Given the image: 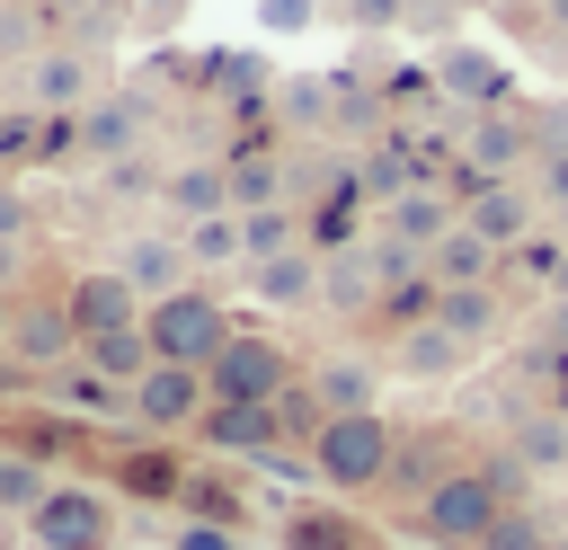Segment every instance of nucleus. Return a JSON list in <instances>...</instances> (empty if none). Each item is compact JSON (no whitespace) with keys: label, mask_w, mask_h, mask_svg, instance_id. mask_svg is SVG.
I'll list each match as a JSON object with an SVG mask.
<instances>
[{"label":"nucleus","mask_w":568,"mask_h":550,"mask_svg":"<svg viewBox=\"0 0 568 550\" xmlns=\"http://www.w3.org/2000/svg\"><path fill=\"white\" fill-rule=\"evenodd\" d=\"M506 506H515V497L497 488V470H488V461H470V470H444V479L417 497V515H408V523H417V541H426V550H479V541H488V523H497Z\"/></svg>","instance_id":"obj_1"},{"label":"nucleus","mask_w":568,"mask_h":550,"mask_svg":"<svg viewBox=\"0 0 568 550\" xmlns=\"http://www.w3.org/2000/svg\"><path fill=\"white\" fill-rule=\"evenodd\" d=\"M390 452H399V426H390L382 408L328 417V426L311 435V470H320V488H337V497H373V488L390 479Z\"/></svg>","instance_id":"obj_2"},{"label":"nucleus","mask_w":568,"mask_h":550,"mask_svg":"<svg viewBox=\"0 0 568 550\" xmlns=\"http://www.w3.org/2000/svg\"><path fill=\"white\" fill-rule=\"evenodd\" d=\"M142 337H151V355L160 364H213L240 328H231V310H222V293H204V284H178V293H160L151 310H142Z\"/></svg>","instance_id":"obj_3"},{"label":"nucleus","mask_w":568,"mask_h":550,"mask_svg":"<svg viewBox=\"0 0 568 550\" xmlns=\"http://www.w3.org/2000/svg\"><path fill=\"white\" fill-rule=\"evenodd\" d=\"M27 523V541L36 550H115V497L106 488H80V479H53L44 497H36V515H18Z\"/></svg>","instance_id":"obj_4"},{"label":"nucleus","mask_w":568,"mask_h":550,"mask_svg":"<svg viewBox=\"0 0 568 550\" xmlns=\"http://www.w3.org/2000/svg\"><path fill=\"white\" fill-rule=\"evenodd\" d=\"M293 381H302L293 346H275V337H257V328H240V337L204 364V390H213V399H240V408H275Z\"/></svg>","instance_id":"obj_5"},{"label":"nucleus","mask_w":568,"mask_h":550,"mask_svg":"<svg viewBox=\"0 0 568 550\" xmlns=\"http://www.w3.org/2000/svg\"><path fill=\"white\" fill-rule=\"evenodd\" d=\"M204 408H213V390H204L195 364H151V373L133 381V426H142V435H195Z\"/></svg>","instance_id":"obj_6"},{"label":"nucleus","mask_w":568,"mask_h":550,"mask_svg":"<svg viewBox=\"0 0 568 550\" xmlns=\"http://www.w3.org/2000/svg\"><path fill=\"white\" fill-rule=\"evenodd\" d=\"M62 302H71L80 346H98V337H115V328H142V310H151V302L124 284V266H89V275H71Z\"/></svg>","instance_id":"obj_7"},{"label":"nucleus","mask_w":568,"mask_h":550,"mask_svg":"<svg viewBox=\"0 0 568 550\" xmlns=\"http://www.w3.org/2000/svg\"><path fill=\"white\" fill-rule=\"evenodd\" d=\"M9 346L36 364V381L62 364V355H80V328H71V302L62 293H18L9 302Z\"/></svg>","instance_id":"obj_8"},{"label":"nucleus","mask_w":568,"mask_h":550,"mask_svg":"<svg viewBox=\"0 0 568 550\" xmlns=\"http://www.w3.org/2000/svg\"><path fill=\"white\" fill-rule=\"evenodd\" d=\"M195 444H213V452H231V461H284L275 408H240V399H213V408L195 417Z\"/></svg>","instance_id":"obj_9"},{"label":"nucleus","mask_w":568,"mask_h":550,"mask_svg":"<svg viewBox=\"0 0 568 550\" xmlns=\"http://www.w3.org/2000/svg\"><path fill=\"white\" fill-rule=\"evenodd\" d=\"M178 488H186L178 444H124V452L106 461V497H133V506H178Z\"/></svg>","instance_id":"obj_10"},{"label":"nucleus","mask_w":568,"mask_h":550,"mask_svg":"<svg viewBox=\"0 0 568 550\" xmlns=\"http://www.w3.org/2000/svg\"><path fill=\"white\" fill-rule=\"evenodd\" d=\"M462 160H470L479 177H506L515 160H541V151H532V124H524V115L488 106V115H462Z\"/></svg>","instance_id":"obj_11"},{"label":"nucleus","mask_w":568,"mask_h":550,"mask_svg":"<svg viewBox=\"0 0 568 550\" xmlns=\"http://www.w3.org/2000/svg\"><path fill=\"white\" fill-rule=\"evenodd\" d=\"M462 231L488 240V248H524V240H532V195H524L515 177H488V186L462 204Z\"/></svg>","instance_id":"obj_12"},{"label":"nucleus","mask_w":568,"mask_h":550,"mask_svg":"<svg viewBox=\"0 0 568 550\" xmlns=\"http://www.w3.org/2000/svg\"><path fill=\"white\" fill-rule=\"evenodd\" d=\"M89 53H71V44H53V53H27V106H44V115H71V106H89Z\"/></svg>","instance_id":"obj_13"},{"label":"nucleus","mask_w":568,"mask_h":550,"mask_svg":"<svg viewBox=\"0 0 568 550\" xmlns=\"http://www.w3.org/2000/svg\"><path fill=\"white\" fill-rule=\"evenodd\" d=\"M470 355H479V346H462L444 319H426V328H399L390 373H408V381H453V373H470Z\"/></svg>","instance_id":"obj_14"},{"label":"nucleus","mask_w":568,"mask_h":550,"mask_svg":"<svg viewBox=\"0 0 568 550\" xmlns=\"http://www.w3.org/2000/svg\"><path fill=\"white\" fill-rule=\"evenodd\" d=\"M453 222H462L453 186H408V195H390V204H382V231H390V240H408V248H435Z\"/></svg>","instance_id":"obj_15"},{"label":"nucleus","mask_w":568,"mask_h":550,"mask_svg":"<svg viewBox=\"0 0 568 550\" xmlns=\"http://www.w3.org/2000/svg\"><path fill=\"white\" fill-rule=\"evenodd\" d=\"M195 266H186V240L178 231H133V248H124V284L142 293V302H160V293H178Z\"/></svg>","instance_id":"obj_16"},{"label":"nucleus","mask_w":568,"mask_h":550,"mask_svg":"<svg viewBox=\"0 0 568 550\" xmlns=\"http://www.w3.org/2000/svg\"><path fill=\"white\" fill-rule=\"evenodd\" d=\"M320 266H328V257H311V248L257 257V266H248V302H275V310H311V302H320Z\"/></svg>","instance_id":"obj_17"},{"label":"nucleus","mask_w":568,"mask_h":550,"mask_svg":"<svg viewBox=\"0 0 568 550\" xmlns=\"http://www.w3.org/2000/svg\"><path fill=\"white\" fill-rule=\"evenodd\" d=\"M178 515H186V523H222V532H248V523H257V506H248V488H240L231 470H186Z\"/></svg>","instance_id":"obj_18"},{"label":"nucleus","mask_w":568,"mask_h":550,"mask_svg":"<svg viewBox=\"0 0 568 550\" xmlns=\"http://www.w3.org/2000/svg\"><path fill=\"white\" fill-rule=\"evenodd\" d=\"M160 195H169L178 231H186V222H213V213H231V177H222V160H186V169H169V177H160Z\"/></svg>","instance_id":"obj_19"},{"label":"nucleus","mask_w":568,"mask_h":550,"mask_svg":"<svg viewBox=\"0 0 568 550\" xmlns=\"http://www.w3.org/2000/svg\"><path fill=\"white\" fill-rule=\"evenodd\" d=\"M435 319H444V328H453L462 346H488V337L506 328V302H497V284H444Z\"/></svg>","instance_id":"obj_20"},{"label":"nucleus","mask_w":568,"mask_h":550,"mask_svg":"<svg viewBox=\"0 0 568 550\" xmlns=\"http://www.w3.org/2000/svg\"><path fill=\"white\" fill-rule=\"evenodd\" d=\"M311 390H320L328 417H355V408H373L382 364H364V355H328V364H311Z\"/></svg>","instance_id":"obj_21"},{"label":"nucleus","mask_w":568,"mask_h":550,"mask_svg":"<svg viewBox=\"0 0 568 550\" xmlns=\"http://www.w3.org/2000/svg\"><path fill=\"white\" fill-rule=\"evenodd\" d=\"M435 80H444V98H462L470 115H488V106H506V71H497L488 53H462V44H453V53L435 62Z\"/></svg>","instance_id":"obj_22"},{"label":"nucleus","mask_w":568,"mask_h":550,"mask_svg":"<svg viewBox=\"0 0 568 550\" xmlns=\"http://www.w3.org/2000/svg\"><path fill=\"white\" fill-rule=\"evenodd\" d=\"M320 302H328V310H382V266H373V248L328 257V266H320Z\"/></svg>","instance_id":"obj_23"},{"label":"nucleus","mask_w":568,"mask_h":550,"mask_svg":"<svg viewBox=\"0 0 568 550\" xmlns=\"http://www.w3.org/2000/svg\"><path fill=\"white\" fill-rule=\"evenodd\" d=\"M284 550H373V532L337 506H293L284 515Z\"/></svg>","instance_id":"obj_24"},{"label":"nucleus","mask_w":568,"mask_h":550,"mask_svg":"<svg viewBox=\"0 0 568 550\" xmlns=\"http://www.w3.org/2000/svg\"><path fill=\"white\" fill-rule=\"evenodd\" d=\"M80 142H89L98 160H133V142H142V98H98V106L80 115Z\"/></svg>","instance_id":"obj_25"},{"label":"nucleus","mask_w":568,"mask_h":550,"mask_svg":"<svg viewBox=\"0 0 568 550\" xmlns=\"http://www.w3.org/2000/svg\"><path fill=\"white\" fill-rule=\"evenodd\" d=\"M355 186H364V204H390V195H408L417 186V151L390 133V142H373V151H355Z\"/></svg>","instance_id":"obj_26"},{"label":"nucleus","mask_w":568,"mask_h":550,"mask_svg":"<svg viewBox=\"0 0 568 550\" xmlns=\"http://www.w3.org/2000/svg\"><path fill=\"white\" fill-rule=\"evenodd\" d=\"M44 390L71 408V417H133V390H115L106 373H89V364H71V373H44Z\"/></svg>","instance_id":"obj_27"},{"label":"nucleus","mask_w":568,"mask_h":550,"mask_svg":"<svg viewBox=\"0 0 568 550\" xmlns=\"http://www.w3.org/2000/svg\"><path fill=\"white\" fill-rule=\"evenodd\" d=\"M222 177H231V213L284 204V160H275V151H231V160H222Z\"/></svg>","instance_id":"obj_28"},{"label":"nucleus","mask_w":568,"mask_h":550,"mask_svg":"<svg viewBox=\"0 0 568 550\" xmlns=\"http://www.w3.org/2000/svg\"><path fill=\"white\" fill-rule=\"evenodd\" d=\"M195 80H213V89H222L231 106H248V115H257V106H266V89H275L257 53H204V62H195Z\"/></svg>","instance_id":"obj_29"},{"label":"nucleus","mask_w":568,"mask_h":550,"mask_svg":"<svg viewBox=\"0 0 568 550\" xmlns=\"http://www.w3.org/2000/svg\"><path fill=\"white\" fill-rule=\"evenodd\" d=\"M488 266H497V248H488V240H470L462 222L426 248V275H435V284H488Z\"/></svg>","instance_id":"obj_30"},{"label":"nucleus","mask_w":568,"mask_h":550,"mask_svg":"<svg viewBox=\"0 0 568 550\" xmlns=\"http://www.w3.org/2000/svg\"><path fill=\"white\" fill-rule=\"evenodd\" d=\"M80 364H89V373H106L115 390H133V381H142V373H151L160 355H151V337H142V328H115V337L80 346Z\"/></svg>","instance_id":"obj_31"},{"label":"nucleus","mask_w":568,"mask_h":550,"mask_svg":"<svg viewBox=\"0 0 568 550\" xmlns=\"http://www.w3.org/2000/svg\"><path fill=\"white\" fill-rule=\"evenodd\" d=\"M275 89H284L275 106H284V124H293V133H320V124H337V80L302 71V80H275Z\"/></svg>","instance_id":"obj_32"},{"label":"nucleus","mask_w":568,"mask_h":550,"mask_svg":"<svg viewBox=\"0 0 568 550\" xmlns=\"http://www.w3.org/2000/svg\"><path fill=\"white\" fill-rule=\"evenodd\" d=\"M240 248H248V266L302 248V213H293V204H257V213H240Z\"/></svg>","instance_id":"obj_33"},{"label":"nucleus","mask_w":568,"mask_h":550,"mask_svg":"<svg viewBox=\"0 0 568 550\" xmlns=\"http://www.w3.org/2000/svg\"><path fill=\"white\" fill-rule=\"evenodd\" d=\"M178 240H186V266H248V248H240V213H213V222H186Z\"/></svg>","instance_id":"obj_34"},{"label":"nucleus","mask_w":568,"mask_h":550,"mask_svg":"<svg viewBox=\"0 0 568 550\" xmlns=\"http://www.w3.org/2000/svg\"><path fill=\"white\" fill-rule=\"evenodd\" d=\"M506 444H515L524 470H559V461H568V426H559V417H515Z\"/></svg>","instance_id":"obj_35"},{"label":"nucleus","mask_w":568,"mask_h":550,"mask_svg":"<svg viewBox=\"0 0 568 550\" xmlns=\"http://www.w3.org/2000/svg\"><path fill=\"white\" fill-rule=\"evenodd\" d=\"M479 550H559V532H550V515L541 506H506L497 523H488V541Z\"/></svg>","instance_id":"obj_36"},{"label":"nucleus","mask_w":568,"mask_h":550,"mask_svg":"<svg viewBox=\"0 0 568 550\" xmlns=\"http://www.w3.org/2000/svg\"><path fill=\"white\" fill-rule=\"evenodd\" d=\"M53 479H44V461H18V452H0V515H36V497H44Z\"/></svg>","instance_id":"obj_37"},{"label":"nucleus","mask_w":568,"mask_h":550,"mask_svg":"<svg viewBox=\"0 0 568 550\" xmlns=\"http://www.w3.org/2000/svg\"><path fill=\"white\" fill-rule=\"evenodd\" d=\"M160 550H248V532H222V523H186V515H178V532H169Z\"/></svg>","instance_id":"obj_38"},{"label":"nucleus","mask_w":568,"mask_h":550,"mask_svg":"<svg viewBox=\"0 0 568 550\" xmlns=\"http://www.w3.org/2000/svg\"><path fill=\"white\" fill-rule=\"evenodd\" d=\"M257 18H266L275 35H302V27L320 18V0H257Z\"/></svg>","instance_id":"obj_39"},{"label":"nucleus","mask_w":568,"mask_h":550,"mask_svg":"<svg viewBox=\"0 0 568 550\" xmlns=\"http://www.w3.org/2000/svg\"><path fill=\"white\" fill-rule=\"evenodd\" d=\"M532 195L568 204V142H550V151H541V169H532Z\"/></svg>","instance_id":"obj_40"},{"label":"nucleus","mask_w":568,"mask_h":550,"mask_svg":"<svg viewBox=\"0 0 568 550\" xmlns=\"http://www.w3.org/2000/svg\"><path fill=\"white\" fill-rule=\"evenodd\" d=\"M346 18H355V27H399L408 0H346Z\"/></svg>","instance_id":"obj_41"},{"label":"nucleus","mask_w":568,"mask_h":550,"mask_svg":"<svg viewBox=\"0 0 568 550\" xmlns=\"http://www.w3.org/2000/svg\"><path fill=\"white\" fill-rule=\"evenodd\" d=\"M9 240H27V195H18V186H0V248H9Z\"/></svg>","instance_id":"obj_42"},{"label":"nucleus","mask_w":568,"mask_h":550,"mask_svg":"<svg viewBox=\"0 0 568 550\" xmlns=\"http://www.w3.org/2000/svg\"><path fill=\"white\" fill-rule=\"evenodd\" d=\"M0 346H9V293H0Z\"/></svg>","instance_id":"obj_43"},{"label":"nucleus","mask_w":568,"mask_h":550,"mask_svg":"<svg viewBox=\"0 0 568 550\" xmlns=\"http://www.w3.org/2000/svg\"><path fill=\"white\" fill-rule=\"evenodd\" d=\"M550 9H559V27H568V0H550Z\"/></svg>","instance_id":"obj_44"}]
</instances>
